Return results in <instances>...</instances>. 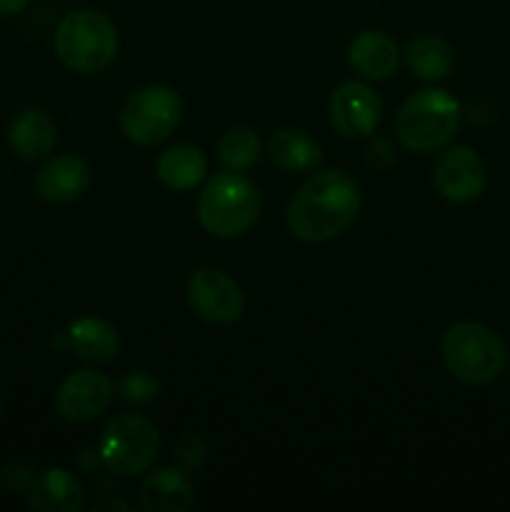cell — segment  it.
Instances as JSON below:
<instances>
[{
  "instance_id": "6da1fadb",
  "label": "cell",
  "mask_w": 510,
  "mask_h": 512,
  "mask_svg": "<svg viewBox=\"0 0 510 512\" xmlns=\"http://www.w3.org/2000/svg\"><path fill=\"white\" fill-rule=\"evenodd\" d=\"M360 190L343 170L313 173L288 205V228L303 243H328L355 223Z\"/></svg>"
},
{
  "instance_id": "7a4b0ae2",
  "label": "cell",
  "mask_w": 510,
  "mask_h": 512,
  "mask_svg": "<svg viewBox=\"0 0 510 512\" xmlns=\"http://www.w3.org/2000/svg\"><path fill=\"white\" fill-rule=\"evenodd\" d=\"M440 358L445 370L465 385H488L503 373L508 348L493 328L475 320H460L443 333Z\"/></svg>"
},
{
  "instance_id": "3957f363",
  "label": "cell",
  "mask_w": 510,
  "mask_h": 512,
  "mask_svg": "<svg viewBox=\"0 0 510 512\" xmlns=\"http://www.w3.org/2000/svg\"><path fill=\"white\" fill-rule=\"evenodd\" d=\"M260 193L253 180L235 170L213 175L198 198V220L215 238H238L260 218Z\"/></svg>"
},
{
  "instance_id": "277c9868",
  "label": "cell",
  "mask_w": 510,
  "mask_h": 512,
  "mask_svg": "<svg viewBox=\"0 0 510 512\" xmlns=\"http://www.w3.org/2000/svg\"><path fill=\"white\" fill-rule=\"evenodd\" d=\"M460 103L443 88H425L405 98L395 115L398 140L413 153H435L455 138Z\"/></svg>"
},
{
  "instance_id": "5b68a950",
  "label": "cell",
  "mask_w": 510,
  "mask_h": 512,
  "mask_svg": "<svg viewBox=\"0 0 510 512\" xmlns=\"http://www.w3.org/2000/svg\"><path fill=\"white\" fill-rule=\"evenodd\" d=\"M55 55L75 73H100L118 55V30L98 10H73L55 28Z\"/></svg>"
},
{
  "instance_id": "8992f818",
  "label": "cell",
  "mask_w": 510,
  "mask_h": 512,
  "mask_svg": "<svg viewBox=\"0 0 510 512\" xmlns=\"http://www.w3.org/2000/svg\"><path fill=\"white\" fill-rule=\"evenodd\" d=\"M160 450L158 428L143 415H120L100 435L98 455L105 468L123 478L148 473Z\"/></svg>"
},
{
  "instance_id": "52a82bcc",
  "label": "cell",
  "mask_w": 510,
  "mask_h": 512,
  "mask_svg": "<svg viewBox=\"0 0 510 512\" xmlns=\"http://www.w3.org/2000/svg\"><path fill=\"white\" fill-rule=\"evenodd\" d=\"M183 115V100L168 85H145L120 108V130L135 145H158L173 135Z\"/></svg>"
},
{
  "instance_id": "ba28073f",
  "label": "cell",
  "mask_w": 510,
  "mask_h": 512,
  "mask_svg": "<svg viewBox=\"0 0 510 512\" xmlns=\"http://www.w3.org/2000/svg\"><path fill=\"white\" fill-rule=\"evenodd\" d=\"M190 310L213 325H230L243 315L245 298L240 285L218 268H203L190 275L185 288Z\"/></svg>"
},
{
  "instance_id": "9c48e42d",
  "label": "cell",
  "mask_w": 510,
  "mask_h": 512,
  "mask_svg": "<svg viewBox=\"0 0 510 512\" xmlns=\"http://www.w3.org/2000/svg\"><path fill=\"white\" fill-rule=\"evenodd\" d=\"M113 398V380L105 373L85 368L75 370L60 383L58 393H55V408H58L60 418L68 420V423L85 425L98 420L110 408Z\"/></svg>"
},
{
  "instance_id": "30bf717a",
  "label": "cell",
  "mask_w": 510,
  "mask_h": 512,
  "mask_svg": "<svg viewBox=\"0 0 510 512\" xmlns=\"http://www.w3.org/2000/svg\"><path fill=\"white\" fill-rule=\"evenodd\" d=\"M488 180L483 158L468 145H453L438 155L433 168V183L448 203L465 205L480 198Z\"/></svg>"
},
{
  "instance_id": "8fae6325",
  "label": "cell",
  "mask_w": 510,
  "mask_h": 512,
  "mask_svg": "<svg viewBox=\"0 0 510 512\" xmlns=\"http://www.w3.org/2000/svg\"><path fill=\"white\" fill-rule=\"evenodd\" d=\"M328 115L333 128L345 138H370L383 115V103L370 85L348 80L330 95Z\"/></svg>"
},
{
  "instance_id": "7c38bea8",
  "label": "cell",
  "mask_w": 510,
  "mask_h": 512,
  "mask_svg": "<svg viewBox=\"0 0 510 512\" xmlns=\"http://www.w3.org/2000/svg\"><path fill=\"white\" fill-rule=\"evenodd\" d=\"M63 343L73 350L75 358L88 365H108L120 353V335L115 325L93 315L73 320L63 333Z\"/></svg>"
},
{
  "instance_id": "4fadbf2b",
  "label": "cell",
  "mask_w": 510,
  "mask_h": 512,
  "mask_svg": "<svg viewBox=\"0 0 510 512\" xmlns=\"http://www.w3.org/2000/svg\"><path fill=\"white\" fill-rule=\"evenodd\" d=\"M90 168L78 155L50 158L35 175V190L48 203H73L88 190Z\"/></svg>"
},
{
  "instance_id": "5bb4252c",
  "label": "cell",
  "mask_w": 510,
  "mask_h": 512,
  "mask_svg": "<svg viewBox=\"0 0 510 512\" xmlns=\"http://www.w3.org/2000/svg\"><path fill=\"white\" fill-rule=\"evenodd\" d=\"M195 488L180 468H158L140 485V505L148 512H185L193 508Z\"/></svg>"
},
{
  "instance_id": "9a60e30c",
  "label": "cell",
  "mask_w": 510,
  "mask_h": 512,
  "mask_svg": "<svg viewBox=\"0 0 510 512\" xmlns=\"http://www.w3.org/2000/svg\"><path fill=\"white\" fill-rule=\"evenodd\" d=\"M348 60L363 78L385 80L398 70L400 50L388 33L363 30L350 40Z\"/></svg>"
},
{
  "instance_id": "2e32d148",
  "label": "cell",
  "mask_w": 510,
  "mask_h": 512,
  "mask_svg": "<svg viewBox=\"0 0 510 512\" xmlns=\"http://www.w3.org/2000/svg\"><path fill=\"white\" fill-rule=\"evenodd\" d=\"M30 505L40 512H78L85 505L80 480L65 468H48L35 475Z\"/></svg>"
},
{
  "instance_id": "e0dca14e",
  "label": "cell",
  "mask_w": 510,
  "mask_h": 512,
  "mask_svg": "<svg viewBox=\"0 0 510 512\" xmlns=\"http://www.w3.org/2000/svg\"><path fill=\"white\" fill-rule=\"evenodd\" d=\"M58 143V128L45 110L28 108L10 123L8 145L18 158H45Z\"/></svg>"
},
{
  "instance_id": "ac0fdd59",
  "label": "cell",
  "mask_w": 510,
  "mask_h": 512,
  "mask_svg": "<svg viewBox=\"0 0 510 512\" xmlns=\"http://www.w3.org/2000/svg\"><path fill=\"white\" fill-rule=\"evenodd\" d=\"M155 175L170 190H193L208 175V158L200 148L188 143L163 150L155 160Z\"/></svg>"
},
{
  "instance_id": "d6986e66",
  "label": "cell",
  "mask_w": 510,
  "mask_h": 512,
  "mask_svg": "<svg viewBox=\"0 0 510 512\" xmlns=\"http://www.w3.org/2000/svg\"><path fill=\"white\" fill-rule=\"evenodd\" d=\"M270 160L285 173H310L320 165L323 153L320 145L310 138L305 130L283 128L270 138L268 143Z\"/></svg>"
},
{
  "instance_id": "ffe728a7",
  "label": "cell",
  "mask_w": 510,
  "mask_h": 512,
  "mask_svg": "<svg viewBox=\"0 0 510 512\" xmlns=\"http://www.w3.org/2000/svg\"><path fill=\"white\" fill-rule=\"evenodd\" d=\"M405 63L423 80H443L453 70V50L435 35H420L405 48Z\"/></svg>"
},
{
  "instance_id": "44dd1931",
  "label": "cell",
  "mask_w": 510,
  "mask_h": 512,
  "mask_svg": "<svg viewBox=\"0 0 510 512\" xmlns=\"http://www.w3.org/2000/svg\"><path fill=\"white\" fill-rule=\"evenodd\" d=\"M260 158V138L250 128H233L220 138L218 160L225 170L245 173Z\"/></svg>"
},
{
  "instance_id": "7402d4cb",
  "label": "cell",
  "mask_w": 510,
  "mask_h": 512,
  "mask_svg": "<svg viewBox=\"0 0 510 512\" xmlns=\"http://www.w3.org/2000/svg\"><path fill=\"white\" fill-rule=\"evenodd\" d=\"M118 395L130 405H148L160 395V380L148 370H130L120 378Z\"/></svg>"
},
{
  "instance_id": "603a6c76",
  "label": "cell",
  "mask_w": 510,
  "mask_h": 512,
  "mask_svg": "<svg viewBox=\"0 0 510 512\" xmlns=\"http://www.w3.org/2000/svg\"><path fill=\"white\" fill-rule=\"evenodd\" d=\"M205 453H208V448H205V440L198 433L180 435L178 443H175V458H178V463L185 470L200 468L205 460Z\"/></svg>"
},
{
  "instance_id": "cb8c5ba5",
  "label": "cell",
  "mask_w": 510,
  "mask_h": 512,
  "mask_svg": "<svg viewBox=\"0 0 510 512\" xmlns=\"http://www.w3.org/2000/svg\"><path fill=\"white\" fill-rule=\"evenodd\" d=\"M30 0H0V15H15L28 5Z\"/></svg>"
},
{
  "instance_id": "d4e9b609",
  "label": "cell",
  "mask_w": 510,
  "mask_h": 512,
  "mask_svg": "<svg viewBox=\"0 0 510 512\" xmlns=\"http://www.w3.org/2000/svg\"><path fill=\"white\" fill-rule=\"evenodd\" d=\"M105 508H120V510H130L128 503H120V500H105V503H95L93 510H105Z\"/></svg>"
},
{
  "instance_id": "484cf974",
  "label": "cell",
  "mask_w": 510,
  "mask_h": 512,
  "mask_svg": "<svg viewBox=\"0 0 510 512\" xmlns=\"http://www.w3.org/2000/svg\"><path fill=\"white\" fill-rule=\"evenodd\" d=\"M0 410H3V403H0Z\"/></svg>"
}]
</instances>
